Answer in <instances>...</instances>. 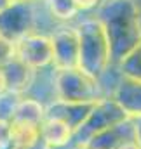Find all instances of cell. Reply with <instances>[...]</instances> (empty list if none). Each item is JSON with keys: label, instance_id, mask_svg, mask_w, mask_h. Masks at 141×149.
Wrapping results in <instances>:
<instances>
[{"label": "cell", "instance_id": "14", "mask_svg": "<svg viewBox=\"0 0 141 149\" xmlns=\"http://www.w3.org/2000/svg\"><path fill=\"white\" fill-rule=\"evenodd\" d=\"M11 146L9 141V120L0 118V149H5Z\"/></svg>", "mask_w": 141, "mask_h": 149}, {"label": "cell", "instance_id": "12", "mask_svg": "<svg viewBox=\"0 0 141 149\" xmlns=\"http://www.w3.org/2000/svg\"><path fill=\"white\" fill-rule=\"evenodd\" d=\"M124 68V73L127 78H134V80H141V42L138 47L120 63Z\"/></svg>", "mask_w": 141, "mask_h": 149}, {"label": "cell", "instance_id": "13", "mask_svg": "<svg viewBox=\"0 0 141 149\" xmlns=\"http://www.w3.org/2000/svg\"><path fill=\"white\" fill-rule=\"evenodd\" d=\"M14 59H16V56H14V42L7 40L5 37L0 35V70L9 66Z\"/></svg>", "mask_w": 141, "mask_h": 149}, {"label": "cell", "instance_id": "5", "mask_svg": "<svg viewBox=\"0 0 141 149\" xmlns=\"http://www.w3.org/2000/svg\"><path fill=\"white\" fill-rule=\"evenodd\" d=\"M33 24L32 2H9L0 9V35L7 40H18L30 33Z\"/></svg>", "mask_w": 141, "mask_h": 149}, {"label": "cell", "instance_id": "10", "mask_svg": "<svg viewBox=\"0 0 141 149\" xmlns=\"http://www.w3.org/2000/svg\"><path fill=\"white\" fill-rule=\"evenodd\" d=\"M44 116H45L44 106L37 99H21V101H16L14 108L11 109V120L32 121V123L40 125V121L44 120Z\"/></svg>", "mask_w": 141, "mask_h": 149}, {"label": "cell", "instance_id": "17", "mask_svg": "<svg viewBox=\"0 0 141 149\" xmlns=\"http://www.w3.org/2000/svg\"><path fill=\"white\" fill-rule=\"evenodd\" d=\"M118 149H141V146H138V142H133V141H129V142L122 144Z\"/></svg>", "mask_w": 141, "mask_h": 149}, {"label": "cell", "instance_id": "1", "mask_svg": "<svg viewBox=\"0 0 141 149\" xmlns=\"http://www.w3.org/2000/svg\"><path fill=\"white\" fill-rule=\"evenodd\" d=\"M110 42L111 61L122 63L141 42V16L136 0H103L96 16Z\"/></svg>", "mask_w": 141, "mask_h": 149}, {"label": "cell", "instance_id": "9", "mask_svg": "<svg viewBox=\"0 0 141 149\" xmlns=\"http://www.w3.org/2000/svg\"><path fill=\"white\" fill-rule=\"evenodd\" d=\"M117 104L124 109V111H131L136 104L141 108V80L134 78H124L118 92H117Z\"/></svg>", "mask_w": 141, "mask_h": 149}, {"label": "cell", "instance_id": "18", "mask_svg": "<svg viewBox=\"0 0 141 149\" xmlns=\"http://www.w3.org/2000/svg\"><path fill=\"white\" fill-rule=\"evenodd\" d=\"M7 3H9V0H0V9H4Z\"/></svg>", "mask_w": 141, "mask_h": 149}, {"label": "cell", "instance_id": "2", "mask_svg": "<svg viewBox=\"0 0 141 149\" xmlns=\"http://www.w3.org/2000/svg\"><path fill=\"white\" fill-rule=\"evenodd\" d=\"M78 33V68L91 76L105 73L111 63L110 42L98 17L85 19L77 28Z\"/></svg>", "mask_w": 141, "mask_h": 149}, {"label": "cell", "instance_id": "11", "mask_svg": "<svg viewBox=\"0 0 141 149\" xmlns=\"http://www.w3.org/2000/svg\"><path fill=\"white\" fill-rule=\"evenodd\" d=\"M45 3H47L51 14L58 19H63V21L73 19L78 12L73 0H45Z\"/></svg>", "mask_w": 141, "mask_h": 149}, {"label": "cell", "instance_id": "3", "mask_svg": "<svg viewBox=\"0 0 141 149\" xmlns=\"http://www.w3.org/2000/svg\"><path fill=\"white\" fill-rule=\"evenodd\" d=\"M54 85L59 102L66 104H94L99 102V85L98 80L84 73L80 68L56 70Z\"/></svg>", "mask_w": 141, "mask_h": 149}, {"label": "cell", "instance_id": "4", "mask_svg": "<svg viewBox=\"0 0 141 149\" xmlns=\"http://www.w3.org/2000/svg\"><path fill=\"white\" fill-rule=\"evenodd\" d=\"M16 59L32 71L52 64V43L51 38L38 33H26L14 40Z\"/></svg>", "mask_w": 141, "mask_h": 149}, {"label": "cell", "instance_id": "19", "mask_svg": "<svg viewBox=\"0 0 141 149\" xmlns=\"http://www.w3.org/2000/svg\"><path fill=\"white\" fill-rule=\"evenodd\" d=\"M9 2H33V0H9Z\"/></svg>", "mask_w": 141, "mask_h": 149}, {"label": "cell", "instance_id": "16", "mask_svg": "<svg viewBox=\"0 0 141 149\" xmlns=\"http://www.w3.org/2000/svg\"><path fill=\"white\" fill-rule=\"evenodd\" d=\"M9 92V85H7V76H5V71L0 70V95L7 94Z\"/></svg>", "mask_w": 141, "mask_h": 149}, {"label": "cell", "instance_id": "6", "mask_svg": "<svg viewBox=\"0 0 141 149\" xmlns=\"http://www.w3.org/2000/svg\"><path fill=\"white\" fill-rule=\"evenodd\" d=\"M51 38L52 64L56 70L78 68V33L77 28H58Z\"/></svg>", "mask_w": 141, "mask_h": 149}, {"label": "cell", "instance_id": "8", "mask_svg": "<svg viewBox=\"0 0 141 149\" xmlns=\"http://www.w3.org/2000/svg\"><path fill=\"white\" fill-rule=\"evenodd\" d=\"M9 141L12 149H33L40 142V128L32 121L9 120Z\"/></svg>", "mask_w": 141, "mask_h": 149}, {"label": "cell", "instance_id": "7", "mask_svg": "<svg viewBox=\"0 0 141 149\" xmlns=\"http://www.w3.org/2000/svg\"><path fill=\"white\" fill-rule=\"evenodd\" d=\"M40 128V141L47 148H63L71 141L75 130L68 121L58 116H44V120L38 125Z\"/></svg>", "mask_w": 141, "mask_h": 149}, {"label": "cell", "instance_id": "15", "mask_svg": "<svg viewBox=\"0 0 141 149\" xmlns=\"http://www.w3.org/2000/svg\"><path fill=\"white\" fill-rule=\"evenodd\" d=\"M99 2H101V0H73L77 10H89V9H92V7L99 5Z\"/></svg>", "mask_w": 141, "mask_h": 149}]
</instances>
